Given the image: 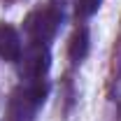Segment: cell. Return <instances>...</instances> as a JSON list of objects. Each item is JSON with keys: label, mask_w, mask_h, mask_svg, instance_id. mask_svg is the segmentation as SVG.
<instances>
[{"label": "cell", "mask_w": 121, "mask_h": 121, "mask_svg": "<svg viewBox=\"0 0 121 121\" xmlns=\"http://www.w3.org/2000/svg\"><path fill=\"white\" fill-rule=\"evenodd\" d=\"M51 2L63 12V16H65V9L70 7L75 19H89L100 9V0H51Z\"/></svg>", "instance_id": "cell-5"}, {"label": "cell", "mask_w": 121, "mask_h": 121, "mask_svg": "<svg viewBox=\"0 0 121 121\" xmlns=\"http://www.w3.org/2000/svg\"><path fill=\"white\" fill-rule=\"evenodd\" d=\"M114 100H117L119 112H121V75H119V79H117V86H114Z\"/></svg>", "instance_id": "cell-7"}, {"label": "cell", "mask_w": 121, "mask_h": 121, "mask_svg": "<svg viewBox=\"0 0 121 121\" xmlns=\"http://www.w3.org/2000/svg\"><path fill=\"white\" fill-rule=\"evenodd\" d=\"M19 63V70L26 79H44L47 70L51 65V54H49V47L40 44V42H30L23 51H21V58Z\"/></svg>", "instance_id": "cell-3"}, {"label": "cell", "mask_w": 121, "mask_h": 121, "mask_svg": "<svg viewBox=\"0 0 121 121\" xmlns=\"http://www.w3.org/2000/svg\"><path fill=\"white\" fill-rule=\"evenodd\" d=\"M21 51H23V44H21L19 30L9 23H0V58L16 63L21 58Z\"/></svg>", "instance_id": "cell-4"}, {"label": "cell", "mask_w": 121, "mask_h": 121, "mask_svg": "<svg viewBox=\"0 0 121 121\" xmlns=\"http://www.w3.org/2000/svg\"><path fill=\"white\" fill-rule=\"evenodd\" d=\"M68 54H70V60H72V63L84 60V56L89 54V30L84 28V26H79V28L75 30V35L70 37Z\"/></svg>", "instance_id": "cell-6"}, {"label": "cell", "mask_w": 121, "mask_h": 121, "mask_svg": "<svg viewBox=\"0 0 121 121\" xmlns=\"http://www.w3.org/2000/svg\"><path fill=\"white\" fill-rule=\"evenodd\" d=\"M60 23H63V12L54 2L42 5V7H35L26 21H23V30L28 35L30 42H40V44H49L56 33H58Z\"/></svg>", "instance_id": "cell-2"}, {"label": "cell", "mask_w": 121, "mask_h": 121, "mask_svg": "<svg viewBox=\"0 0 121 121\" xmlns=\"http://www.w3.org/2000/svg\"><path fill=\"white\" fill-rule=\"evenodd\" d=\"M47 86L44 79H28L12 93L9 105H7V121H33L37 109L44 105L47 98Z\"/></svg>", "instance_id": "cell-1"}]
</instances>
